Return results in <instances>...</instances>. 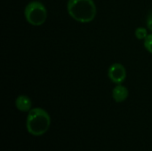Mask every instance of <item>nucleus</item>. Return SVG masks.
<instances>
[{
    "label": "nucleus",
    "instance_id": "nucleus-1",
    "mask_svg": "<svg viewBox=\"0 0 152 151\" xmlns=\"http://www.w3.org/2000/svg\"><path fill=\"white\" fill-rule=\"evenodd\" d=\"M67 12L74 20L85 24L94 20L97 9L94 0H68Z\"/></svg>",
    "mask_w": 152,
    "mask_h": 151
},
{
    "label": "nucleus",
    "instance_id": "nucleus-2",
    "mask_svg": "<svg viewBox=\"0 0 152 151\" xmlns=\"http://www.w3.org/2000/svg\"><path fill=\"white\" fill-rule=\"evenodd\" d=\"M51 125V117L46 110L42 108H33L28 112L26 129L33 136L44 135Z\"/></svg>",
    "mask_w": 152,
    "mask_h": 151
},
{
    "label": "nucleus",
    "instance_id": "nucleus-3",
    "mask_svg": "<svg viewBox=\"0 0 152 151\" xmlns=\"http://www.w3.org/2000/svg\"><path fill=\"white\" fill-rule=\"evenodd\" d=\"M24 17L27 22L32 26H41L47 19V10L41 2L31 1L24 9Z\"/></svg>",
    "mask_w": 152,
    "mask_h": 151
},
{
    "label": "nucleus",
    "instance_id": "nucleus-4",
    "mask_svg": "<svg viewBox=\"0 0 152 151\" xmlns=\"http://www.w3.org/2000/svg\"><path fill=\"white\" fill-rule=\"evenodd\" d=\"M108 77L115 85L123 84L126 78V69L121 63L115 62L110 66L108 69Z\"/></svg>",
    "mask_w": 152,
    "mask_h": 151
},
{
    "label": "nucleus",
    "instance_id": "nucleus-5",
    "mask_svg": "<svg viewBox=\"0 0 152 151\" xmlns=\"http://www.w3.org/2000/svg\"><path fill=\"white\" fill-rule=\"evenodd\" d=\"M111 95H112L113 100L116 102L121 103V102H124L125 101H126V99L128 98V96H129V91L122 84L116 85V86L112 89Z\"/></svg>",
    "mask_w": 152,
    "mask_h": 151
},
{
    "label": "nucleus",
    "instance_id": "nucleus-6",
    "mask_svg": "<svg viewBox=\"0 0 152 151\" xmlns=\"http://www.w3.org/2000/svg\"><path fill=\"white\" fill-rule=\"evenodd\" d=\"M14 104L16 109L21 112H29L32 109V101L30 98L24 94L19 95L15 99Z\"/></svg>",
    "mask_w": 152,
    "mask_h": 151
},
{
    "label": "nucleus",
    "instance_id": "nucleus-7",
    "mask_svg": "<svg viewBox=\"0 0 152 151\" xmlns=\"http://www.w3.org/2000/svg\"><path fill=\"white\" fill-rule=\"evenodd\" d=\"M134 35H135V37L138 39V40H142L144 41L145 38L148 36L149 35V32H148V28H143V27H138L136 28L135 31H134Z\"/></svg>",
    "mask_w": 152,
    "mask_h": 151
},
{
    "label": "nucleus",
    "instance_id": "nucleus-8",
    "mask_svg": "<svg viewBox=\"0 0 152 151\" xmlns=\"http://www.w3.org/2000/svg\"><path fill=\"white\" fill-rule=\"evenodd\" d=\"M143 45L145 47V49L152 54V32L148 35V36L145 38V40L143 41Z\"/></svg>",
    "mask_w": 152,
    "mask_h": 151
},
{
    "label": "nucleus",
    "instance_id": "nucleus-9",
    "mask_svg": "<svg viewBox=\"0 0 152 151\" xmlns=\"http://www.w3.org/2000/svg\"><path fill=\"white\" fill-rule=\"evenodd\" d=\"M146 24H147V28L151 32H152V11L148 14V16H147Z\"/></svg>",
    "mask_w": 152,
    "mask_h": 151
}]
</instances>
